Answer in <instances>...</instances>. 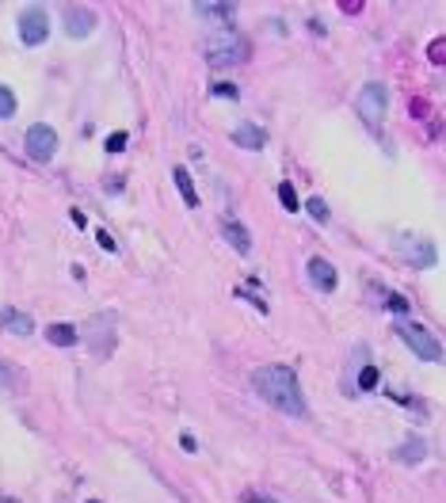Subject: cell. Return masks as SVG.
Segmentation results:
<instances>
[{
	"label": "cell",
	"mask_w": 446,
	"mask_h": 503,
	"mask_svg": "<svg viewBox=\"0 0 446 503\" xmlns=\"http://www.w3.org/2000/svg\"><path fill=\"white\" fill-rule=\"evenodd\" d=\"M23 145L39 164H46V160H54V153H58V130L46 126V122H34L31 130L23 133Z\"/></svg>",
	"instance_id": "obj_5"
},
{
	"label": "cell",
	"mask_w": 446,
	"mask_h": 503,
	"mask_svg": "<svg viewBox=\"0 0 446 503\" xmlns=\"http://www.w3.org/2000/svg\"><path fill=\"white\" fill-rule=\"evenodd\" d=\"M396 336L405 339V343L412 347V355H420L423 363H438V358H443V347H438V339L431 336L427 328H420V324L396 321Z\"/></svg>",
	"instance_id": "obj_4"
},
{
	"label": "cell",
	"mask_w": 446,
	"mask_h": 503,
	"mask_svg": "<svg viewBox=\"0 0 446 503\" xmlns=\"http://www.w3.org/2000/svg\"><path fill=\"white\" fill-rule=\"evenodd\" d=\"M252 389L259 393V400H267L271 408H279L282 416H297L306 420L309 408H306V396H301V385H297V374L290 366H259L252 374Z\"/></svg>",
	"instance_id": "obj_1"
},
{
	"label": "cell",
	"mask_w": 446,
	"mask_h": 503,
	"mask_svg": "<svg viewBox=\"0 0 446 503\" xmlns=\"http://www.w3.org/2000/svg\"><path fill=\"white\" fill-rule=\"evenodd\" d=\"M172 180H176V187H180V195H183V202H187V206H198V202H202V198H198V191H195V183H191L187 168H172Z\"/></svg>",
	"instance_id": "obj_16"
},
{
	"label": "cell",
	"mask_w": 446,
	"mask_h": 503,
	"mask_svg": "<svg viewBox=\"0 0 446 503\" xmlns=\"http://www.w3.org/2000/svg\"><path fill=\"white\" fill-rule=\"evenodd\" d=\"M92 27H96V16H92L88 8H69L65 12V34L69 39H84V34H92Z\"/></svg>",
	"instance_id": "obj_10"
},
{
	"label": "cell",
	"mask_w": 446,
	"mask_h": 503,
	"mask_svg": "<svg viewBox=\"0 0 446 503\" xmlns=\"http://www.w3.org/2000/svg\"><path fill=\"white\" fill-rule=\"evenodd\" d=\"M309 282H313L317 290H324V294H332L336 282H339V275H336V267H332L328 259L313 256V259H309Z\"/></svg>",
	"instance_id": "obj_9"
},
{
	"label": "cell",
	"mask_w": 446,
	"mask_h": 503,
	"mask_svg": "<svg viewBox=\"0 0 446 503\" xmlns=\"http://www.w3.org/2000/svg\"><path fill=\"white\" fill-rule=\"evenodd\" d=\"M222 237L237 248L240 256H248V252H252V237H248V229L240 222H233V217H225V222H222Z\"/></svg>",
	"instance_id": "obj_12"
},
{
	"label": "cell",
	"mask_w": 446,
	"mask_h": 503,
	"mask_svg": "<svg viewBox=\"0 0 446 503\" xmlns=\"http://www.w3.org/2000/svg\"><path fill=\"white\" fill-rule=\"evenodd\" d=\"M389 309H393V313H405L408 301H405V297H396V294H389Z\"/></svg>",
	"instance_id": "obj_26"
},
{
	"label": "cell",
	"mask_w": 446,
	"mask_h": 503,
	"mask_svg": "<svg viewBox=\"0 0 446 503\" xmlns=\"http://www.w3.org/2000/svg\"><path fill=\"white\" fill-rule=\"evenodd\" d=\"M0 324H4L8 336H31V332H34L31 317L19 313V309H0Z\"/></svg>",
	"instance_id": "obj_13"
},
{
	"label": "cell",
	"mask_w": 446,
	"mask_h": 503,
	"mask_svg": "<svg viewBox=\"0 0 446 503\" xmlns=\"http://www.w3.org/2000/svg\"><path fill=\"white\" fill-rule=\"evenodd\" d=\"M84 339L92 343V351H96L99 358L107 355L111 347H115V317H92V324L84 328Z\"/></svg>",
	"instance_id": "obj_8"
},
{
	"label": "cell",
	"mask_w": 446,
	"mask_h": 503,
	"mask_svg": "<svg viewBox=\"0 0 446 503\" xmlns=\"http://www.w3.org/2000/svg\"><path fill=\"white\" fill-rule=\"evenodd\" d=\"M16 115V92L0 84V118H12Z\"/></svg>",
	"instance_id": "obj_20"
},
{
	"label": "cell",
	"mask_w": 446,
	"mask_h": 503,
	"mask_svg": "<svg viewBox=\"0 0 446 503\" xmlns=\"http://www.w3.org/2000/svg\"><path fill=\"white\" fill-rule=\"evenodd\" d=\"M0 503H19L16 495H0Z\"/></svg>",
	"instance_id": "obj_29"
},
{
	"label": "cell",
	"mask_w": 446,
	"mask_h": 503,
	"mask_svg": "<svg viewBox=\"0 0 446 503\" xmlns=\"http://www.w3.org/2000/svg\"><path fill=\"white\" fill-rule=\"evenodd\" d=\"M378 381H381V374H378V366H363V374H359V389H378Z\"/></svg>",
	"instance_id": "obj_21"
},
{
	"label": "cell",
	"mask_w": 446,
	"mask_h": 503,
	"mask_svg": "<svg viewBox=\"0 0 446 503\" xmlns=\"http://www.w3.org/2000/svg\"><path fill=\"white\" fill-rule=\"evenodd\" d=\"M88 503H99V500H88Z\"/></svg>",
	"instance_id": "obj_30"
},
{
	"label": "cell",
	"mask_w": 446,
	"mask_h": 503,
	"mask_svg": "<svg viewBox=\"0 0 446 503\" xmlns=\"http://www.w3.org/2000/svg\"><path fill=\"white\" fill-rule=\"evenodd\" d=\"M210 96H217V99H233V103H237L240 92H237V84H214V88H210Z\"/></svg>",
	"instance_id": "obj_22"
},
{
	"label": "cell",
	"mask_w": 446,
	"mask_h": 503,
	"mask_svg": "<svg viewBox=\"0 0 446 503\" xmlns=\"http://www.w3.org/2000/svg\"><path fill=\"white\" fill-rule=\"evenodd\" d=\"M46 34H50L46 8H23L19 12V39H23V46H42Z\"/></svg>",
	"instance_id": "obj_6"
},
{
	"label": "cell",
	"mask_w": 446,
	"mask_h": 503,
	"mask_svg": "<svg viewBox=\"0 0 446 503\" xmlns=\"http://www.w3.org/2000/svg\"><path fill=\"white\" fill-rule=\"evenodd\" d=\"M96 240H99V248H103V252H115V237H111L107 229H99V233H96Z\"/></svg>",
	"instance_id": "obj_24"
},
{
	"label": "cell",
	"mask_w": 446,
	"mask_h": 503,
	"mask_svg": "<svg viewBox=\"0 0 446 503\" xmlns=\"http://www.w3.org/2000/svg\"><path fill=\"white\" fill-rule=\"evenodd\" d=\"M103 145H107V153H123V149H126V133H111Z\"/></svg>",
	"instance_id": "obj_23"
},
{
	"label": "cell",
	"mask_w": 446,
	"mask_h": 503,
	"mask_svg": "<svg viewBox=\"0 0 446 503\" xmlns=\"http://www.w3.org/2000/svg\"><path fill=\"white\" fill-rule=\"evenodd\" d=\"M248 58V39L244 34H225V39H214L206 46V65L214 69H233Z\"/></svg>",
	"instance_id": "obj_3"
},
{
	"label": "cell",
	"mask_w": 446,
	"mask_h": 503,
	"mask_svg": "<svg viewBox=\"0 0 446 503\" xmlns=\"http://www.w3.org/2000/svg\"><path fill=\"white\" fill-rule=\"evenodd\" d=\"M393 248H396V252H405V259L412 267H431V264H435V244H431V240L412 237V233L393 237Z\"/></svg>",
	"instance_id": "obj_7"
},
{
	"label": "cell",
	"mask_w": 446,
	"mask_h": 503,
	"mask_svg": "<svg viewBox=\"0 0 446 503\" xmlns=\"http://www.w3.org/2000/svg\"><path fill=\"white\" fill-rule=\"evenodd\" d=\"M180 446H183V450H187V454H195V450H198L195 435H180Z\"/></svg>",
	"instance_id": "obj_27"
},
{
	"label": "cell",
	"mask_w": 446,
	"mask_h": 503,
	"mask_svg": "<svg viewBox=\"0 0 446 503\" xmlns=\"http://www.w3.org/2000/svg\"><path fill=\"white\" fill-rule=\"evenodd\" d=\"M443 46H446L443 39H435V42H431V61H435V65H443Z\"/></svg>",
	"instance_id": "obj_25"
},
{
	"label": "cell",
	"mask_w": 446,
	"mask_h": 503,
	"mask_svg": "<svg viewBox=\"0 0 446 503\" xmlns=\"http://www.w3.org/2000/svg\"><path fill=\"white\" fill-rule=\"evenodd\" d=\"M244 503H275V500H271V495H259V492H248Z\"/></svg>",
	"instance_id": "obj_28"
},
{
	"label": "cell",
	"mask_w": 446,
	"mask_h": 503,
	"mask_svg": "<svg viewBox=\"0 0 446 503\" xmlns=\"http://www.w3.org/2000/svg\"><path fill=\"white\" fill-rule=\"evenodd\" d=\"M355 107H359V118H363L370 130H378L381 118H385V107H389V88L381 81H370L359 88V99H355Z\"/></svg>",
	"instance_id": "obj_2"
},
{
	"label": "cell",
	"mask_w": 446,
	"mask_h": 503,
	"mask_svg": "<svg viewBox=\"0 0 446 503\" xmlns=\"http://www.w3.org/2000/svg\"><path fill=\"white\" fill-rule=\"evenodd\" d=\"M46 339H50L54 347H76V343H81V332H76L73 324H50V328H46Z\"/></svg>",
	"instance_id": "obj_15"
},
{
	"label": "cell",
	"mask_w": 446,
	"mask_h": 503,
	"mask_svg": "<svg viewBox=\"0 0 446 503\" xmlns=\"http://www.w3.org/2000/svg\"><path fill=\"white\" fill-rule=\"evenodd\" d=\"M306 210H309V217H313V222H328V202H324L321 195L306 198Z\"/></svg>",
	"instance_id": "obj_19"
},
{
	"label": "cell",
	"mask_w": 446,
	"mask_h": 503,
	"mask_svg": "<svg viewBox=\"0 0 446 503\" xmlns=\"http://www.w3.org/2000/svg\"><path fill=\"white\" fill-rule=\"evenodd\" d=\"M233 141H237L240 149H252V153H259V149L267 145V133L259 130V126H252V122H240L237 130H233Z\"/></svg>",
	"instance_id": "obj_11"
},
{
	"label": "cell",
	"mask_w": 446,
	"mask_h": 503,
	"mask_svg": "<svg viewBox=\"0 0 446 503\" xmlns=\"http://www.w3.org/2000/svg\"><path fill=\"white\" fill-rule=\"evenodd\" d=\"M279 202H282V210L297 214V191H294V183H286V180L279 183Z\"/></svg>",
	"instance_id": "obj_18"
},
{
	"label": "cell",
	"mask_w": 446,
	"mask_h": 503,
	"mask_svg": "<svg viewBox=\"0 0 446 503\" xmlns=\"http://www.w3.org/2000/svg\"><path fill=\"white\" fill-rule=\"evenodd\" d=\"M423 454H427V450H423V442H420V438H408V442L401 446V450H396V458H401V462H408V465L423 462Z\"/></svg>",
	"instance_id": "obj_17"
},
{
	"label": "cell",
	"mask_w": 446,
	"mask_h": 503,
	"mask_svg": "<svg viewBox=\"0 0 446 503\" xmlns=\"http://www.w3.org/2000/svg\"><path fill=\"white\" fill-rule=\"evenodd\" d=\"M198 16H206V19H222V23H229L233 16H237V4H217V0H198L195 4Z\"/></svg>",
	"instance_id": "obj_14"
}]
</instances>
